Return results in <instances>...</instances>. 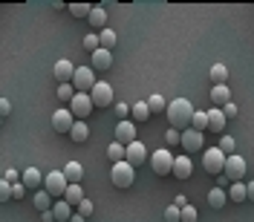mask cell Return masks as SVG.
<instances>
[{
  "label": "cell",
  "mask_w": 254,
  "mask_h": 222,
  "mask_svg": "<svg viewBox=\"0 0 254 222\" xmlns=\"http://www.w3.org/2000/svg\"><path fill=\"white\" fill-rule=\"evenodd\" d=\"M168 121H171V127H174V130H182V133H185V130H188L190 127V118H193V104H190L188 98H174V101H171V104H168Z\"/></svg>",
  "instance_id": "obj_1"
},
{
  "label": "cell",
  "mask_w": 254,
  "mask_h": 222,
  "mask_svg": "<svg viewBox=\"0 0 254 222\" xmlns=\"http://www.w3.org/2000/svg\"><path fill=\"white\" fill-rule=\"evenodd\" d=\"M66 110L72 112V118H75V121H87V115L95 110L90 93H75V98L69 101V107H66Z\"/></svg>",
  "instance_id": "obj_2"
},
{
  "label": "cell",
  "mask_w": 254,
  "mask_h": 222,
  "mask_svg": "<svg viewBox=\"0 0 254 222\" xmlns=\"http://www.w3.org/2000/svg\"><path fill=\"white\" fill-rule=\"evenodd\" d=\"M66 188H69V182H66L64 170H52V173L44 176V190H47L49 196H58V199H64Z\"/></svg>",
  "instance_id": "obj_3"
},
{
  "label": "cell",
  "mask_w": 254,
  "mask_h": 222,
  "mask_svg": "<svg viewBox=\"0 0 254 222\" xmlns=\"http://www.w3.org/2000/svg\"><path fill=\"white\" fill-rule=\"evenodd\" d=\"M225 153H222L220 147H211V150H202V167H205L208 173L220 176L222 170H225Z\"/></svg>",
  "instance_id": "obj_4"
},
{
  "label": "cell",
  "mask_w": 254,
  "mask_h": 222,
  "mask_svg": "<svg viewBox=\"0 0 254 222\" xmlns=\"http://www.w3.org/2000/svg\"><path fill=\"white\" fill-rule=\"evenodd\" d=\"M110 179H113V185H116V188H130V185H133V179H136V167H133V165H127V162H119V165H113Z\"/></svg>",
  "instance_id": "obj_5"
},
{
  "label": "cell",
  "mask_w": 254,
  "mask_h": 222,
  "mask_svg": "<svg viewBox=\"0 0 254 222\" xmlns=\"http://www.w3.org/2000/svg\"><path fill=\"white\" fill-rule=\"evenodd\" d=\"M72 90L75 93H90L95 87V72H93V66H75V75H72Z\"/></svg>",
  "instance_id": "obj_6"
},
{
  "label": "cell",
  "mask_w": 254,
  "mask_h": 222,
  "mask_svg": "<svg viewBox=\"0 0 254 222\" xmlns=\"http://www.w3.org/2000/svg\"><path fill=\"white\" fill-rule=\"evenodd\" d=\"M150 167H153V173L156 176H168L171 170H174V153H171L168 147L156 150V153L150 156Z\"/></svg>",
  "instance_id": "obj_7"
},
{
  "label": "cell",
  "mask_w": 254,
  "mask_h": 222,
  "mask_svg": "<svg viewBox=\"0 0 254 222\" xmlns=\"http://www.w3.org/2000/svg\"><path fill=\"white\" fill-rule=\"evenodd\" d=\"M90 98H93V107H110V104H116L113 101V87L107 81H95V87L90 90Z\"/></svg>",
  "instance_id": "obj_8"
},
{
  "label": "cell",
  "mask_w": 254,
  "mask_h": 222,
  "mask_svg": "<svg viewBox=\"0 0 254 222\" xmlns=\"http://www.w3.org/2000/svg\"><path fill=\"white\" fill-rule=\"evenodd\" d=\"M222 173L228 176V182H231V185H234V182H243V176H246V159L237 156V153H234V156H228V159H225V170H222Z\"/></svg>",
  "instance_id": "obj_9"
},
{
  "label": "cell",
  "mask_w": 254,
  "mask_h": 222,
  "mask_svg": "<svg viewBox=\"0 0 254 222\" xmlns=\"http://www.w3.org/2000/svg\"><path fill=\"white\" fill-rule=\"evenodd\" d=\"M125 162H127V165H133V167L144 165V162H147V147H144L139 139H136L133 144H127V147H125Z\"/></svg>",
  "instance_id": "obj_10"
},
{
  "label": "cell",
  "mask_w": 254,
  "mask_h": 222,
  "mask_svg": "<svg viewBox=\"0 0 254 222\" xmlns=\"http://www.w3.org/2000/svg\"><path fill=\"white\" fill-rule=\"evenodd\" d=\"M182 150H188V156L190 153H196V150H202V147H205V139H202V133H196V130H185V133H182Z\"/></svg>",
  "instance_id": "obj_11"
},
{
  "label": "cell",
  "mask_w": 254,
  "mask_h": 222,
  "mask_svg": "<svg viewBox=\"0 0 254 222\" xmlns=\"http://www.w3.org/2000/svg\"><path fill=\"white\" fill-rule=\"evenodd\" d=\"M72 124H75V118H72L69 110H55L52 112V130H55V133H69Z\"/></svg>",
  "instance_id": "obj_12"
},
{
  "label": "cell",
  "mask_w": 254,
  "mask_h": 222,
  "mask_svg": "<svg viewBox=\"0 0 254 222\" xmlns=\"http://www.w3.org/2000/svg\"><path fill=\"white\" fill-rule=\"evenodd\" d=\"M116 142L119 144H133L136 142V124L127 118V121H119V127H116Z\"/></svg>",
  "instance_id": "obj_13"
},
{
  "label": "cell",
  "mask_w": 254,
  "mask_h": 222,
  "mask_svg": "<svg viewBox=\"0 0 254 222\" xmlns=\"http://www.w3.org/2000/svg\"><path fill=\"white\" fill-rule=\"evenodd\" d=\"M190 173H193V162H190L188 153L185 156H174V170H171V176H176V179H190Z\"/></svg>",
  "instance_id": "obj_14"
},
{
  "label": "cell",
  "mask_w": 254,
  "mask_h": 222,
  "mask_svg": "<svg viewBox=\"0 0 254 222\" xmlns=\"http://www.w3.org/2000/svg\"><path fill=\"white\" fill-rule=\"evenodd\" d=\"M23 188L26 190H41L44 188V176H41L38 167H26V170H23Z\"/></svg>",
  "instance_id": "obj_15"
},
{
  "label": "cell",
  "mask_w": 254,
  "mask_h": 222,
  "mask_svg": "<svg viewBox=\"0 0 254 222\" xmlns=\"http://www.w3.org/2000/svg\"><path fill=\"white\" fill-rule=\"evenodd\" d=\"M52 72H55V78L61 81V84H69V81H72V75H75V66L66 61V58H61V61L55 63V69H52Z\"/></svg>",
  "instance_id": "obj_16"
},
{
  "label": "cell",
  "mask_w": 254,
  "mask_h": 222,
  "mask_svg": "<svg viewBox=\"0 0 254 222\" xmlns=\"http://www.w3.org/2000/svg\"><path fill=\"white\" fill-rule=\"evenodd\" d=\"M225 115H222V110H217V107H211L208 110V130L211 133H225Z\"/></svg>",
  "instance_id": "obj_17"
},
{
  "label": "cell",
  "mask_w": 254,
  "mask_h": 222,
  "mask_svg": "<svg viewBox=\"0 0 254 222\" xmlns=\"http://www.w3.org/2000/svg\"><path fill=\"white\" fill-rule=\"evenodd\" d=\"M211 104L222 110L225 104H231V93H228V87H211Z\"/></svg>",
  "instance_id": "obj_18"
},
{
  "label": "cell",
  "mask_w": 254,
  "mask_h": 222,
  "mask_svg": "<svg viewBox=\"0 0 254 222\" xmlns=\"http://www.w3.org/2000/svg\"><path fill=\"white\" fill-rule=\"evenodd\" d=\"M150 118V110H147V101H136L133 107H130V121L133 124H144Z\"/></svg>",
  "instance_id": "obj_19"
},
{
  "label": "cell",
  "mask_w": 254,
  "mask_h": 222,
  "mask_svg": "<svg viewBox=\"0 0 254 222\" xmlns=\"http://www.w3.org/2000/svg\"><path fill=\"white\" fill-rule=\"evenodd\" d=\"M113 66V52L107 49H95L93 52V72L95 69H110Z\"/></svg>",
  "instance_id": "obj_20"
},
{
  "label": "cell",
  "mask_w": 254,
  "mask_h": 222,
  "mask_svg": "<svg viewBox=\"0 0 254 222\" xmlns=\"http://www.w3.org/2000/svg\"><path fill=\"white\" fill-rule=\"evenodd\" d=\"M87 20H90V26H93V29H107V12H104V6H93V12H90V17H87Z\"/></svg>",
  "instance_id": "obj_21"
},
{
  "label": "cell",
  "mask_w": 254,
  "mask_h": 222,
  "mask_svg": "<svg viewBox=\"0 0 254 222\" xmlns=\"http://www.w3.org/2000/svg\"><path fill=\"white\" fill-rule=\"evenodd\" d=\"M64 202L69 208H78L81 202H84V188H81V185H69L66 193H64Z\"/></svg>",
  "instance_id": "obj_22"
},
{
  "label": "cell",
  "mask_w": 254,
  "mask_h": 222,
  "mask_svg": "<svg viewBox=\"0 0 254 222\" xmlns=\"http://www.w3.org/2000/svg\"><path fill=\"white\" fill-rule=\"evenodd\" d=\"M64 176H66L69 185H81V179H84V167H81L78 162H69V165L64 167Z\"/></svg>",
  "instance_id": "obj_23"
},
{
  "label": "cell",
  "mask_w": 254,
  "mask_h": 222,
  "mask_svg": "<svg viewBox=\"0 0 254 222\" xmlns=\"http://www.w3.org/2000/svg\"><path fill=\"white\" fill-rule=\"evenodd\" d=\"M225 202H228V193H225L222 188H211V190H208V205L214 208V211L225 208Z\"/></svg>",
  "instance_id": "obj_24"
},
{
  "label": "cell",
  "mask_w": 254,
  "mask_h": 222,
  "mask_svg": "<svg viewBox=\"0 0 254 222\" xmlns=\"http://www.w3.org/2000/svg\"><path fill=\"white\" fill-rule=\"evenodd\" d=\"M225 81H228V66L225 63H214L211 66V84L214 87H225Z\"/></svg>",
  "instance_id": "obj_25"
},
{
  "label": "cell",
  "mask_w": 254,
  "mask_h": 222,
  "mask_svg": "<svg viewBox=\"0 0 254 222\" xmlns=\"http://www.w3.org/2000/svg\"><path fill=\"white\" fill-rule=\"evenodd\" d=\"M69 139H72V142H78V144L87 142V139H90V127H87V121H75L72 130H69Z\"/></svg>",
  "instance_id": "obj_26"
},
{
  "label": "cell",
  "mask_w": 254,
  "mask_h": 222,
  "mask_svg": "<svg viewBox=\"0 0 254 222\" xmlns=\"http://www.w3.org/2000/svg\"><path fill=\"white\" fill-rule=\"evenodd\" d=\"M52 214H55V222H69V217H72V208L66 205L64 199H58V202L52 205Z\"/></svg>",
  "instance_id": "obj_27"
},
{
  "label": "cell",
  "mask_w": 254,
  "mask_h": 222,
  "mask_svg": "<svg viewBox=\"0 0 254 222\" xmlns=\"http://www.w3.org/2000/svg\"><path fill=\"white\" fill-rule=\"evenodd\" d=\"M32 202H35V208H38L41 214H44V211H52V196H49L44 188H41L38 193H35V196H32Z\"/></svg>",
  "instance_id": "obj_28"
},
{
  "label": "cell",
  "mask_w": 254,
  "mask_h": 222,
  "mask_svg": "<svg viewBox=\"0 0 254 222\" xmlns=\"http://www.w3.org/2000/svg\"><path fill=\"white\" fill-rule=\"evenodd\" d=\"M116 32L113 29H101L98 32V44H101V49H107V52H113V47H116Z\"/></svg>",
  "instance_id": "obj_29"
},
{
  "label": "cell",
  "mask_w": 254,
  "mask_h": 222,
  "mask_svg": "<svg viewBox=\"0 0 254 222\" xmlns=\"http://www.w3.org/2000/svg\"><path fill=\"white\" fill-rule=\"evenodd\" d=\"M228 199H231V202H246V199H249V196H246V185H243V182H234V185L228 188Z\"/></svg>",
  "instance_id": "obj_30"
},
{
  "label": "cell",
  "mask_w": 254,
  "mask_h": 222,
  "mask_svg": "<svg viewBox=\"0 0 254 222\" xmlns=\"http://www.w3.org/2000/svg\"><path fill=\"white\" fill-rule=\"evenodd\" d=\"M190 130H196V133L208 130V112H202V110L193 112V118H190Z\"/></svg>",
  "instance_id": "obj_31"
},
{
  "label": "cell",
  "mask_w": 254,
  "mask_h": 222,
  "mask_svg": "<svg viewBox=\"0 0 254 222\" xmlns=\"http://www.w3.org/2000/svg\"><path fill=\"white\" fill-rule=\"evenodd\" d=\"M107 159H110L113 165H119V162H125V144L113 142L110 147H107Z\"/></svg>",
  "instance_id": "obj_32"
},
{
  "label": "cell",
  "mask_w": 254,
  "mask_h": 222,
  "mask_svg": "<svg viewBox=\"0 0 254 222\" xmlns=\"http://www.w3.org/2000/svg\"><path fill=\"white\" fill-rule=\"evenodd\" d=\"M217 147H220L225 156H234V150H237V142H234V136H225V133H222V139H220V144H217Z\"/></svg>",
  "instance_id": "obj_33"
},
{
  "label": "cell",
  "mask_w": 254,
  "mask_h": 222,
  "mask_svg": "<svg viewBox=\"0 0 254 222\" xmlns=\"http://www.w3.org/2000/svg\"><path fill=\"white\" fill-rule=\"evenodd\" d=\"M147 110H150V115H153V112H165L168 104H165L162 95H150V98H147Z\"/></svg>",
  "instance_id": "obj_34"
},
{
  "label": "cell",
  "mask_w": 254,
  "mask_h": 222,
  "mask_svg": "<svg viewBox=\"0 0 254 222\" xmlns=\"http://www.w3.org/2000/svg\"><path fill=\"white\" fill-rule=\"evenodd\" d=\"M66 9L72 12V17H90V12H93V6H87V3H69Z\"/></svg>",
  "instance_id": "obj_35"
},
{
  "label": "cell",
  "mask_w": 254,
  "mask_h": 222,
  "mask_svg": "<svg viewBox=\"0 0 254 222\" xmlns=\"http://www.w3.org/2000/svg\"><path fill=\"white\" fill-rule=\"evenodd\" d=\"M196 220H199V214H196V208L193 205L179 208V222H196Z\"/></svg>",
  "instance_id": "obj_36"
},
{
  "label": "cell",
  "mask_w": 254,
  "mask_h": 222,
  "mask_svg": "<svg viewBox=\"0 0 254 222\" xmlns=\"http://www.w3.org/2000/svg\"><path fill=\"white\" fill-rule=\"evenodd\" d=\"M58 98H61L64 104H69V101L75 98V90H72V84H58Z\"/></svg>",
  "instance_id": "obj_37"
},
{
  "label": "cell",
  "mask_w": 254,
  "mask_h": 222,
  "mask_svg": "<svg viewBox=\"0 0 254 222\" xmlns=\"http://www.w3.org/2000/svg\"><path fill=\"white\" fill-rule=\"evenodd\" d=\"M182 142V133H179V130H174V127H171V130H168V133H165V144H168V147H176V144Z\"/></svg>",
  "instance_id": "obj_38"
},
{
  "label": "cell",
  "mask_w": 254,
  "mask_h": 222,
  "mask_svg": "<svg viewBox=\"0 0 254 222\" xmlns=\"http://www.w3.org/2000/svg\"><path fill=\"white\" fill-rule=\"evenodd\" d=\"M84 49L93 55L95 49H101V44H98V35H84Z\"/></svg>",
  "instance_id": "obj_39"
},
{
  "label": "cell",
  "mask_w": 254,
  "mask_h": 222,
  "mask_svg": "<svg viewBox=\"0 0 254 222\" xmlns=\"http://www.w3.org/2000/svg\"><path fill=\"white\" fill-rule=\"evenodd\" d=\"M12 199V185L6 179H0V202H9Z\"/></svg>",
  "instance_id": "obj_40"
},
{
  "label": "cell",
  "mask_w": 254,
  "mask_h": 222,
  "mask_svg": "<svg viewBox=\"0 0 254 222\" xmlns=\"http://www.w3.org/2000/svg\"><path fill=\"white\" fill-rule=\"evenodd\" d=\"M113 110H116V115H119V121H127V118H130V107L122 104V101H119V104H113Z\"/></svg>",
  "instance_id": "obj_41"
},
{
  "label": "cell",
  "mask_w": 254,
  "mask_h": 222,
  "mask_svg": "<svg viewBox=\"0 0 254 222\" xmlns=\"http://www.w3.org/2000/svg\"><path fill=\"white\" fill-rule=\"evenodd\" d=\"M78 214L84 217V220H90V217H93V202H90V199H84V202L78 205Z\"/></svg>",
  "instance_id": "obj_42"
},
{
  "label": "cell",
  "mask_w": 254,
  "mask_h": 222,
  "mask_svg": "<svg viewBox=\"0 0 254 222\" xmlns=\"http://www.w3.org/2000/svg\"><path fill=\"white\" fill-rule=\"evenodd\" d=\"M165 222H179V208L176 205L165 208Z\"/></svg>",
  "instance_id": "obj_43"
},
{
  "label": "cell",
  "mask_w": 254,
  "mask_h": 222,
  "mask_svg": "<svg viewBox=\"0 0 254 222\" xmlns=\"http://www.w3.org/2000/svg\"><path fill=\"white\" fill-rule=\"evenodd\" d=\"M23 193H26L23 182H15V185H12V199H23Z\"/></svg>",
  "instance_id": "obj_44"
},
{
  "label": "cell",
  "mask_w": 254,
  "mask_h": 222,
  "mask_svg": "<svg viewBox=\"0 0 254 222\" xmlns=\"http://www.w3.org/2000/svg\"><path fill=\"white\" fill-rule=\"evenodd\" d=\"M9 112H12V101H9V98H0V118L9 115Z\"/></svg>",
  "instance_id": "obj_45"
},
{
  "label": "cell",
  "mask_w": 254,
  "mask_h": 222,
  "mask_svg": "<svg viewBox=\"0 0 254 222\" xmlns=\"http://www.w3.org/2000/svg\"><path fill=\"white\" fill-rule=\"evenodd\" d=\"M222 115H225V118H234V115H237V104H234V101L225 104V107H222Z\"/></svg>",
  "instance_id": "obj_46"
},
{
  "label": "cell",
  "mask_w": 254,
  "mask_h": 222,
  "mask_svg": "<svg viewBox=\"0 0 254 222\" xmlns=\"http://www.w3.org/2000/svg\"><path fill=\"white\" fill-rule=\"evenodd\" d=\"M3 179H6L9 185H15V182H17V170H6V176H3Z\"/></svg>",
  "instance_id": "obj_47"
},
{
  "label": "cell",
  "mask_w": 254,
  "mask_h": 222,
  "mask_svg": "<svg viewBox=\"0 0 254 222\" xmlns=\"http://www.w3.org/2000/svg\"><path fill=\"white\" fill-rule=\"evenodd\" d=\"M246 196H249V202H254V182L246 185Z\"/></svg>",
  "instance_id": "obj_48"
},
{
  "label": "cell",
  "mask_w": 254,
  "mask_h": 222,
  "mask_svg": "<svg viewBox=\"0 0 254 222\" xmlns=\"http://www.w3.org/2000/svg\"><path fill=\"white\" fill-rule=\"evenodd\" d=\"M174 205H176V208H185V205H188V199H185V196L179 193V196H176V199H174Z\"/></svg>",
  "instance_id": "obj_49"
},
{
  "label": "cell",
  "mask_w": 254,
  "mask_h": 222,
  "mask_svg": "<svg viewBox=\"0 0 254 222\" xmlns=\"http://www.w3.org/2000/svg\"><path fill=\"white\" fill-rule=\"evenodd\" d=\"M41 220H44V222H55V214H52V211H44V214H41Z\"/></svg>",
  "instance_id": "obj_50"
},
{
  "label": "cell",
  "mask_w": 254,
  "mask_h": 222,
  "mask_svg": "<svg viewBox=\"0 0 254 222\" xmlns=\"http://www.w3.org/2000/svg\"><path fill=\"white\" fill-rule=\"evenodd\" d=\"M69 222H87V220H84L81 214H72V217H69Z\"/></svg>",
  "instance_id": "obj_51"
},
{
  "label": "cell",
  "mask_w": 254,
  "mask_h": 222,
  "mask_svg": "<svg viewBox=\"0 0 254 222\" xmlns=\"http://www.w3.org/2000/svg\"><path fill=\"white\" fill-rule=\"evenodd\" d=\"M0 121H3V118H0Z\"/></svg>",
  "instance_id": "obj_52"
}]
</instances>
